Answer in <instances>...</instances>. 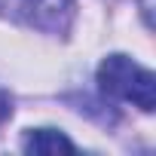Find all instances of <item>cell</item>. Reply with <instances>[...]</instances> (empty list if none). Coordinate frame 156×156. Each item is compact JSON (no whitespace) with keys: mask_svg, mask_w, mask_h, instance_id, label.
<instances>
[{"mask_svg":"<svg viewBox=\"0 0 156 156\" xmlns=\"http://www.w3.org/2000/svg\"><path fill=\"white\" fill-rule=\"evenodd\" d=\"M9 116H12V98H9V92L0 89V129L9 122Z\"/></svg>","mask_w":156,"mask_h":156,"instance_id":"obj_4","label":"cell"},{"mask_svg":"<svg viewBox=\"0 0 156 156\" xmlns=\"http://www.w3.org/2000/svg\"><path fill=\"white\" fill-rule=\"evenodd\" d=\"M12 6L31 28L52 37H67L76 19V0H12Z\"/></svg>","mask_w":156,"mask_h":156,"instance_id":"obj_2","label":"cell"},{"mask_svg":"<svg viewBox=\"0 0 156 156\" xmlns=\"http://www.w3.org/2000/svg\"><path fill=\"white\" fill-rule=\"evenodd\" d=\"M25 153H40V156H52V153H76V144L58 132V129H31L22 141Z\"/></svg>","mask_w":156,"mask_h":156,"instance_id":"obj_3","label":"cell"},{"mask_svg":"<svg viewBox=\"0 0 156 156\" xmlns=\"http://www.w3.org/2000/svg\"><path fill=\"white\" fill-rule=\"evenodd\" d=\"M98 89L116 101L135 104L144 113H153L156 107V76L150 67L138 64L135 58L113 52L98 64Z\"/></svg>","mask_w":156,"mask_h":156,"instance_id":"obj_1","label":"cell"},{"mask_svg":"<svg viewBox=\"0 0 156 156\" xmlns=\"http://www.w3.org/2000/svg\"><path fill=\"white\" fill-rule=\"evenodd\" d=\"M141 12H144V25L153 28V3L150 0H141Z\"/></svg>","mask_w":156,"mask_h":156,"instance_id":"obj_5","label":"cell"}]
</instances>
